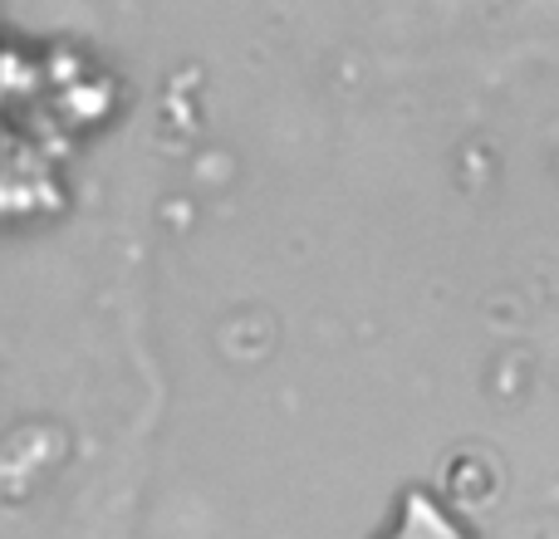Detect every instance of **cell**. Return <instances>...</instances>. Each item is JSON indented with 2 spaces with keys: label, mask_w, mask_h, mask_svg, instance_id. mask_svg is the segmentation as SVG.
I'll return each mask as SVG.
<instances>
[{
  "label": "cell",
  "mask_w": 559,
  "mask_h": 539,
  "mask_svg": "<svg viewBox=\"0 0 559 539\" xmlns=\"http://www.w3.org/2000/svg\"><path fill=\"white\" fill-rule=\"evenodd\" d=\"M393 539H462V535H456L452 525L442 520V511H437L427 495H413V501H407V511H403V525H397Z\"/></svg>",
  "instance_id": "obj_1"
}]
</instances>
